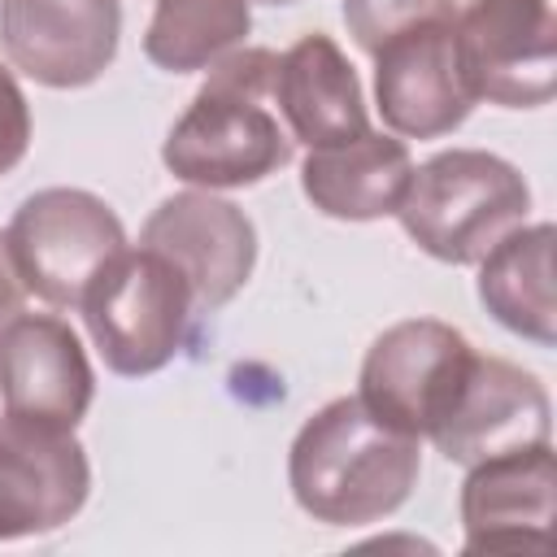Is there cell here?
Here are the masks:
<instances>
[{"label": "cell", "mask_w": 557, "mask_h": 557, "mask_svg": "<svg viewBox=\"0 0 557 557\" xmlns=\"http://www.w3.org/2000/svg\"><path fill=\"white\" fill-rule=\"evenodd\" d=\"M274 70L278 52L270 48H235L209 65V78L161 144V161L178 183L231 191L292 161L296 144L274 109Z\"/></svg>", "instance_id": "6da1fadb"}, {"label": "cell", "mask_w": 557, "mask_h": 557, "mask_svg": "<svg viewBox=\"0 0 557 557\" xmlns=\"http://www.w3.org/2000/svg\"><path fill=\"white\" fill-rule=\"evenodd\" d=\"M422 440L379 422L361 396H335L305 418L287 453L296 505L326 527H366L396 513L422 474Z\"/></svg>", "instance_id": "7a4b0ae2"}, {"label": "cell", "mask_w": 557, "mask_h": 557, "mask_svg": "<svg viewBox=\"0 0 557 557\" xmlns=\"http://www.w3.org/2000/svg\"><path fill=\"white\" fill-rule=\"evenodd\" d=\"M531 213L522 170L487 148H444L413 165L396 205L405 235L444 265H479Z\"/></svg>", "instance_id": "3957f363"}, {"label": "cell", "mask_w": 557, "mask_h": 557, "mask_svg": "<svg viewBox=\"0 0 557 557\" xmlns=\"http://www.w3.org/2000/svg\"><path fill=\"white\" fill-rule=\"evenodd\" d=\"M100 361L122 379L165 370L196 318V300L174 261L152 248H122L78 300Z\"/></svg>", "instance_id": "277c9868"}, {"label": "cell", "mask_w": 557, "mask_h": 557, "mask_svg": "<svg viewBox=\"0 0 557 557\" xmlns=\"http://www.w3.org/2000/svg\"><path fill=\"white\" fill-rule=\"evenodd\" d=\"M4 239L30 296L78 309L91 278L126 248V226L87 187H44L13 209Z\"/></svg>", "instance_id": "5b68a950"}, {"label": "cell", "mask_w": 557, "mask_h": 557, "mask_svg": "<svg viewBox=\"0 0 557 557\" xmlns=\"http://www.w3.org/2000/svg\"><path fill=\"white\" fill-rule=\"evenodd\" d=\"M474 100L540 109L557 91V17L548 0H444Z\"/></svg>", "instance_id": "8992f818"}, {"label": "cell", "mask_w": 557, "mask_h": 557, "mask_svg": "<svg viewBox=\"0 0 557 557\" xmlns=\"http://www.w3.org/2000/svg\"><path fill=\"white\" fill-rule=\"evenodd\" d=\"M474 344L440 318H405L387 326L361 361V405L400 435L426 440L448 413Z\"/></svg>", "instance_id": "52a82bcc"}, {"label": "cell", "mask_w": 557, "mask_h": 557, "mask_svg": "<svg viewBox=\"0 0 557 557\" xmlns=\"http://www.w3.org/2000/svg\"><path fill=\"white\" fill-rule=\"evenodd\" d=\"M139 244L178 265V274L191 287L196 313H213L226 300H235L257 265L252 218L205 187L165 196L148 213Z\"/></svg>", "instance_id": "ba28073f"}, {"label": "cell", "mask_w": 557, "mask_h": 557, "mask_svg": "<svg viewBox=\"0 0 557 557\" xmlns=\"http://www.w3.org/2000/svg\"><path fill=\"white\" fill-rule=\"evenodd\" d=\"M87 492L91 461L70 426L0 413V540L61 531Z\"/></svg>", "instance_id": "9c48e42d"}, {"label": "cell", "mask_w": 557, "mask_h": 557, "mask_svg": "<svg viewBox=\"0 0 557 557\" xmlns=\"http://www.w3.org/2000/svg\"><path fill=\"white\" fill-rule=\"evenodd\" d=\"M374 109L400 139L453 135L479 104L444 17L405 26L374 52Z\"/></svg>", "instance_id": "30bf717a"}, {"label": "cell", "mask_w": 557, "mask_h": 557, "mask_svg": "<svg viewBox=\"0 0 557 557\" xmlns=\"http://www.w3.org/2000/svg\"><path fill=\"white\" fill-rule=\"evenodd\" d=\"M122 0H0V52L39 87H91L117 57Z\"/></svg>", "instance_id": "8fae6325"}, {"label": "cell", "mask_w": 557, "mask_h": 557, "mask_svg": "<svg viewBox=\"0 0 557 557\" xmlns=\"http://www.w3.org/2000/svg\"><path fill=\"white\" fill-rule=\"evenodd\" d=\"M548 435H553V400L544 383L505 357L474 352L448 413L426 440L448 461L474 466L527 444H544Z\"/></svg>", "instance_id": "7c38bea8"}, {"label": "cell", "mask_w": 557, "mask_h": 557, "mask_svg": "<svg viewBox=\"0 0 557 557\" xmlns=\"http://www.w3.org/2000/svg\"><path fill=\"white\" fill-rule=\"evenodd\" d=\"M91 396L96 374L65 318L17 309L0 322V400L9 413L74 431L87 418Z\"/></svg>", "instance_id": "4fadbf2b"}, {"label": "cell", "mask_w": 557, "mask_h": 557, "mask_svg": "<svg viewBox=\"0 0 557 557\" xmlns=\"http://www.w3.org/2000/svg\"><path fill=\"white\" fill-rule=\"evenodd\" d=\"M461 483V527L466 553L483 548H544L553 535L557 500V457L553 440L527 444L487 461L466 466Z\"/></svg>", "instance_id": "5bb4252c"}, {"label": "cell", "mask_w": 557, "mask_h": 557, "mask_svg": "<svg viewBox=\"0 0 557 557\" xmlns=\"http://www.w3.org/2000/svg\"><path fill=\"white\" fill-rule=\"evenodd\" d=\"M274 109H278L292 144H305V148H326V144L370 131L361 78L352 70V61L344 57V48L322 30L300 35L278 57Z\"/></svg>", "instance_id": "9a60e30c"}, {"label": "cell", "mask_w": 557, "mask_h": 557, "mask_svg": "<svg viewBox=\"0 0 557 557\" xmlns=\"http://www.w3.org/2000/svg\"><path fill=\"white\" fill-rule=\"evenodd\" d=\"M413 174L405 139L383 131H361L352 139L309 148L300 165V187L309 205L339 222H374L396 213Z\"/></svg>", "instance_id": "2e32d148"}, {"label": "cell", "mask_w": 557, "mask_h": 557, "mask_svg": "<svg viewBox=\"0 0 557 557\" xmlns=\"http://www.w3.org/2000/svg\"><path fill=\"white\" fill-rule=\"evenodd\" d=\"M553 222H522L479 261V300L513 335L553 348L557 305H553Z\"/></svg>", "instance_id": "e0dca14e"}, {"label": "cell", "mask_w": 557, "mask_h": 557, "mask_svg": "<svg viewBox=\"0 0 557 557\" xmlns=\"http://www.w3.org/2000/svg\"><path fill=\"white\" fill-rule=\"evenodd\" d=\"M252 30V0H157L144 57L165 74H196L244 48Z\"/></svg>", "instance_id": "ac0fdd59"}, {"label": "cell", "mask_w": 557, "mask_h": 557, "mask_svg": "<svg viewBox=\"0 0 557 557\" xmlns=\"http://www.w3.org/2000/svg\"><path fill=\"white\" fill-rule=\"evenodd\" d=\"M444 13V0H344V26L361 52H374L383 39L405 26L431 22Z\"/></svg>", "instance_id": "d6986e66"}, {"label": "cell", "mask_w": 557, "mask_h": 557, "mask_svg": "<svg viewBox=\"0 0 557 557\" xmlns=\"http://www.w3.org/2000/svg\"><path fill=\"white\" fill-rule=\"evenodd\" d=\"M30 148V104L9 65H0V178L22 165Z\"/></svg>", "instance_id": "ffe728a7"}, {"label": "cell", "mask_w": 557, "mask_h": 557, "mask_svg": "<svg viewBox=\"0 0 557 557\" xmlns=\"http://www.w3.org/2000/svg\"><path fill=\"white\" fill-rule=\"evenodd\" d=\"M22 296H26V287H22V278H17V265H13V257H9V239H4V231H0V322H9V318L22 309Z\"/></svg>", "instance_id": "44dd1931"}, {"label": "cell", "mask_w": 557, "mask_h": 557, "mask_svg": "<svg viewBox=\"0 0 557 557\" xmlns=\"http://www.w3.org/2000/svg\"><path fill=\"white\" fill-rule=\"evenodd\" d=\"M257 4H296V0H257Z\"/></svg>", "instance_id": "7402d4cb"}]
</instances>
